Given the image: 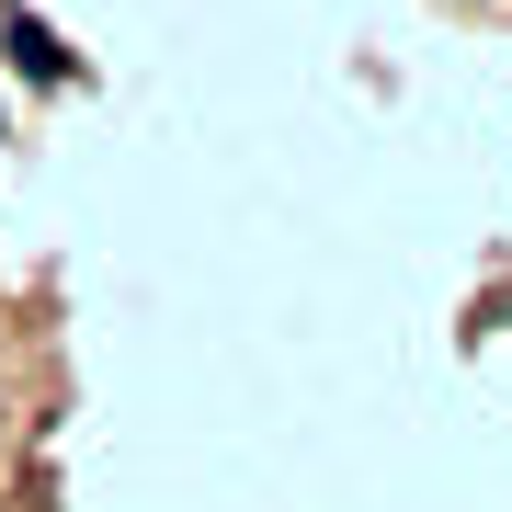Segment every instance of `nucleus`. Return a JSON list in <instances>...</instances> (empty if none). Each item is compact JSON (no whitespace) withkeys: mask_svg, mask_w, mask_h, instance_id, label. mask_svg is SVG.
Masks as SVG:
<instances>
[{"mask_svg":"<svg viewBox=\"0 0 512 512\" xmlns=\"http://www.w3.org/2000/svg\"><path fill=\"white\" fill-rule=\"evenodd\" d=\"M0 46H12V69H35V80H57V69H69V46H57L35 12H12V23H0Z\"/></svg>","mask_w":512,"mask_h":512,"instance_id":"obj_1","label":"nucleus"}]
</instances>
